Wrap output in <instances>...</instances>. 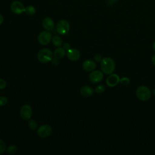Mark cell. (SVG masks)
Returning a JSON list of instances; mask_svg holds the SVG:
<instances>
[{
    "label": "cell",
    "mask_w": 155,
    "mask_h": 155,
    "mask_svg": "<svg viewBox=\"0 0 155 155\" xmlns=\"http://www.w3.org/2000/svg\"><path fill=\"white\" fill-rule=\"evenodd\" d=\"M28 126L30 130L35 131L38 128V124L35 120L30 119L28 122Z\"/></svg>",
    "instance_id": "18"
},
{
    "label": "cell",
    "mask_w": 155,
    "mask_h": 155,
    "mask_svg": "<svg viewBox=\"0 0 155 155\" xmlns=\"http://www.w3.org/2000/svg\"><path fill=\"white\" fill-rule=\"evenodd\" d=\"M150 90L145 85H140L138 87L136 90V95L137 97L142 101L148 100L151 97Z\"/></svg>",
    "instance_id": "3"
},
{
    "label": "cell",
    "mask_w": 155,
    "mask_h": 155,
    "mask_svg": "<svg viewBox=\"0 0 155 155\" xmlns=\"http://www.w3.org/2000/svg\"><path fill=\"white\" fill-rule=\"evenodd\" d=\"M51 41H52L53 44L56 47H60V46H61V45L63 43L62 39L59 36H54L52 38Z\"/></svg>",
    "instance_id": "16"
},
{
    "label": "cell",
    "mask_w": 155,
    "mask_h": 155,
    "mask_svg": "<svg viewBox=\"0 0 155 155\" xmlns=\"http://www.w3.org/2000/svg\"><path fill=\"white\" fill-rule=\"evenodd\" d=\"M94 91V90H93V88L87 85L83 86L80 90V93L81 95L85 97H88L91 96L93 94Z\"/></svg>",
    "instance_id": "14"
},
{
    "label": "cell",
    "mask_w": 155,
    "mask_h": 155,
    "mask_svg": "<svg viewBox=\"0 0 155 155\" xmlns=\"http://www.w3.org/2000/svg\"><path fill=\"white\" fill-rule=\"evenodd\" d=\"M7 153L10 154H15L18 151V148L15 145H10L7 148Z\"/></svg>",
    "instance_id": "19"
},
{
    "label": "cell",
    "mask_w": 155,
    "mask_h": 155,
    "mask_svg": "<svg viewBox=\"0 0 155 155\" xmlns=\"http://www.w3.org/2000/svg\"><path fill=\"white\" fill-rule=\"evenodd\" d=\"M7 86L6 81L3 79H0V90L4 89Z\"/></svg>",
    "instance_id": "25"
},
{
    "label": "cell",
    "mask_w": 155,
    "mask_h": 155,
    "mask_svg": "<svg viewBox=\"0 0 155 155\" xmlns=\"http://www.w3.org/2000/svg\"><path fill=\"white\" fill-rule=\"evenodd\" d=\"M32 115L31 107L28 105H24L20 110V116L21 117L25 120H29Z\"/></svg>",
    "instance_id": "8"
},
{
    "label": "cell",
    "mask_w": 155,
    "mask_h": 155,
    "mask_svg": "<svg viewBox=\"0 0 155 155\" xmlns=\"http://www.w3.org/2000/svg\"><path fill=\"white\" fill-rule=\"evenodd\" d=\"M58 59H58V58H55V57H54V58H53V59H52L51 61L52 64L54 65H58L59 63Z\"/></svg>",
    "instance_id": "26"
},
{
    "label": "cell",
    "mask_w": 155,
    "mask_h": 155,
    "mask_svg": "<svg viewBox=\"0 0 155 155\" xmlns=\"http://www.w3.org/2000/svg\"><path fill=\"white\" fill-rule=\"evenodd\" d=\"M105 90V87L103 85H99L98 86L96 87L95 88V92L98 94H102L103 93Z\"/></svg>",
    "instance_id": "20"
},
{
    "label": "cell",
    "mask_w": 155,
    "mask_h": 155,
    "mask_svg": "<svg viewBox=\"0 0 155 155\" xmlns=\"http://www.w3.org/2000/svg\"><path fill=\"white\" fill-rule=\"evenodd\" d=\"M120 82V78L116 74H110L106 80L107 84L110 87H114L116 86Z\"/></svg>",
    "instance_id": "10"
},
{
    "label": "cell",
    "mask_w": 155,
    "mask_h": 155,
    "mask_svg": "<svg viewBox=\"0 0 155 155\" xmlns=\"http://www.w3.org/2000/svg\"><path fill=\"white\" fill-rule=\"evenodd\" d=\"M96 64L95 62L90 59L85 60L82 64L83 69L87 71H92L96 68Z\"/></svg>",
    "instance_id": "12"
},
{
    "label": "cell",
    "mask_w": 155,
    "mask_h": 155,
    "mask_svg": "<svg viewBox=\"0 0 155 155\" xmlns=\"http://www.w3.org/2000/svg\"><path fill=\"white\" fill-rule=\"evenodd\" d=\"M63 48L65 49V50L66 51H67L68 50H69L71 48V46H70V45L68 43L66 42V43H65V44L63 45Z\"/></svg>",
    "instance_id": "27"
},
{
    "label": "cell",
    "mask_w": 155,
    "mask_h": 155,
    "mask_svg": "<svg viewBox=\"0 0 155 155\" xmlns=\"http://www.w3.org/2000/svg\"><path fill=\"white\" fill-rule=\"evenodd\" d=\"M53 57L52 51L48 48H42L37 54V58L41 63H47L51 61Z\"/></svg>",
    "instance_id": "2"
},
{
    "label": "cell",
    "mask_w": 155,
    "mask_h": 155,
    "mask_svg": "<svg viewBox=\"0 0 155 155\" xmlns=\"http://www.w3.org/2000/svg\"><path fill=\"white\" fill-rule=\"evenodd\" d=\"M8 102V99L6 97L1 96H0V107L5 105Z\"/></svg>",
    "instance_id": "23"
},
{
    "label": "cell",
    "mask_w": 155,
    "mask_h": 155,
    "mask_svg": "<svg viewBox=\"0 0 155 155\" xmlns=\"http://www.w3.org/2000/svg\"><path fill=\"white\" fill-rule=\"evenodd\" d=\"M3 21H4V17L1 14H0V25L2 24Z\"/></svg>",
    "instance_id": "28"
},
{
    "label": "cell",
    "mask_w": 155,
    "mask_h": 155,
    "mask_svg": "<svg viewBox=\"0 0 155 155\" xmlns=\"http://www.w3.org/2000/svg\"><path fill=\"white\" fill-rule=\"evenodd\" d=\"M153 50L155 51V42L153 44Z\"/></svg>",
    "instance_id": "30"
},
{
    "label": "cell",
    "mask_w": 155,
    "mask_h": 155,
    "mask_svg": "<svg viewBox=\"0 0 155 155\" xmlns=\"http://www.w3.org/2000/svg\"><path fill=\"white\" fill-rule=\"evenodd\" d=\"M67 56L68 59L72 61H76L78 60L81 56L80 51L74 48H70L67 51Z\"/></svg>",
    "instance_id": "11"
},
{
    "label": "cell",
    "mask_w": 155,
    "mask_h": 155,
    "mask_svg": "<svg viewBox=\"0 0 155 155\" xmlns=\"http://www.w3.org/2000/svg\"><path fill=\"white\" fill-rule=\"evenodd\" d=\"M6 144L5 143V142L0 139V154H2L4 153L5 150H6Z\"/></svg>",
    "instance_id": "21"
},
{
    "label": "cell",
    "mask_w": 155,
    "mask_h": 155,
    "mask_svg": "<svg viewBox=\"0 0 155 155\" xmlns=\"http://www.w3.org/2000/svg\"><path fill=\"white\" fill-rule=\"evenodd\" d=\"M93 59H94V61L96 62H101V61L102 60V56L99 54H95L93 57Z\"/></svg>",
    "instance_id": "24"
},
{
    "label": "cell",
    "mask_w": 155,
    "mask_h": 155,
    "mask_svg": "<svg viewBox=\"0 0 155 155\" xmlns=\"http://www.w3.org/2000/svg\"><path fill=\"white\" fill-rule=\"evenodd\" d=\"M25 7L23 5V4L18 1H15L12 2L10 5V9L12 12L16 15L22 14L25 12Z\"/></svg>",
    "instance_id": "7"
},
{
    "label": "cell",
    "mask_w": 155,
    "mask_h": 155,
    "mask_svg": "<svg viewBox=\"0 0 155 155\" xmlns=\"http://www.w3.org/2000/svg\"><path fill=\"white\" fill-rule=\"evenodd\" d=\"M52 40V36L51 33L47 31H41L38 37V41L41 45H45L48 44Z\"/></svg>",
    "instance_id": "5"
},
{
    "label": "cell",
    "mask_w": 155,
    "mask_h": 155,
    "mask_svg": "<svg viewBox=\"0 0 155 155\" xmlns=\"http://www.w3.org/2000/svg\"><path fill=\"white\" fill-rule=\"evenodd\" d=\"M43 27L47 31L52 30L54 27V22L50 18H45L42 21Z\"/></svg>",
    "instance_id": "13"
},
{
    "label": "cell",
    "mask_w": 155,
    "mask_h": 155,
    "mask_svg": "<svg viewBox=\"0 0 155 155\" xmlns=\"http://www.w3.org/2000/svg\"><path fill=\"white\" fill-rule=\"evenodd\" d=\"M151 61H152V63L155 65V54H154L152 58H151Z\"/></svg>",
    "instance_id": "29"
},
{
    "label": "cell",
    "mask_w": 155,
    "mask_h": 155,
    "mask_svg": "<svg viewBox=\"0 0 155 155\" xmlns=\"http://www.w3.org/2000/svg\"><path fill=\"white\" fill-rule=\"evenodd\" d=\"M56 31L57 32L62 35H67L70 29V25L69 22L65 20L62 19L60 20L56 24Z\"/></svg>",
    "instance_id": "4"
},
{
    "label": "cell",
    "mask_w": 155,
    "mask_h": 155,
    "mask_svg": "<svg viewBox=\"0 0 155 155\" xmlns=\"http://www.w3.org/2000/svg\"><path fill=\"white\" fill-rule=\"evenodd\" d=\"M119 82L121 84H122L123 85H127L130 84V80L127 77H122V78H121V79H120V82Z\"/></svg>",
    "instance_id": "22"
},
{
    "label": "cell",
    "mask_w": 155,
    "mask_h": 155,
    "mask_svg": "<svg viewBox=\"0 0 155 155\" xmlns=\"http://www.w3.org/2000/svg\"><path fill=\"white\" fill-rule=\"evenodd\" d=\"M104 78L103 72L100 70L93 71L89 75V79L92 83H98Z\"/></svg>",
    "instance_id": "9"
},
{
    "label": "cell",
    "mask_w": 155,
    "mask_h": 155,
    "mask_svg": "<svg viewBox=\"0 0 155 155\" xmlns=\"http://www.w3.org/2000/svg\"><path fill=\"white\" fill-rule=\"evenodd\" d=\"M114 61L111 58H104L101 62V68L102 71L106 74H110L113 73L115 69Z\"/></svg>",
    "instance_id": "1"
},
{
    "label": "cell",
    "mask_w": 155,
    "mask_h": 155,
    "mask_svg": "<svg viewBox=\"0 0 155 155\" xmlns=\"http://www.w3.org/2000/svg\"><path fill=\"white\" fill-rule=\"evenodd\" d=\"M65 53H66V51L63 47H58L56 49H55L53 53V55L55 58L59 59L63 58L65 56Z\"/></svg>",
    "instance_id": "15"
},
{
    "label": "cell",
    "mask_w": 155,
    "mask_h": 155,
    "mask_svg": "<svg viewBox=\"0 0 155 155\" xmlns=\"http://www.w3.org/2000/svg\"><path fill=\"white\" fill-rule=\"evenodd\" d=\"M36 12V10L35 8V7L33 5H28L25 7V13L29 16H31L35 14Z\"/></svg>",
    "instance_id": "17"
},
{
    "label": "cell",
    "mask_w": 155,
    "mask_h": 155,
    "mask_svg": "<svg viewBox=\"0 0 155 155\" xmlns=\"http://www.w3.org/2000/svg\"><path fill=\"white\" fill-rule=\"evenodd\" d=\"M153 94L155 96V88L153 90Z\"/></svg>",
    "instance_id": "31"
},
{
    "label": "cell",
    "mask_w": 155,
    "mask_h": 155,
    "mask_svg": "<svg viewBox=\"0 0 155 155\" xmlns=\"http://www.w3.org/2000/svg\"><path fill=\"white\" fill-rule=\"evenodd\" d=\"M52 133V128L48 124L41 125L37 130V134L39 137L45 138L49 136Z\"/></svg>",
    "instance_id": "6"
}]
</instances>
